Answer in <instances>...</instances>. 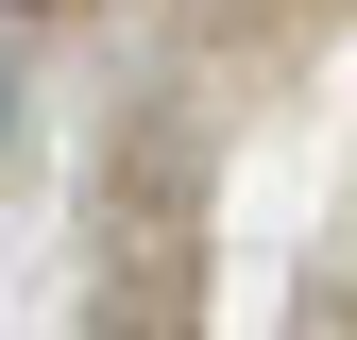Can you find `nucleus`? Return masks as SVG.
<instances>
[]
</instances>
